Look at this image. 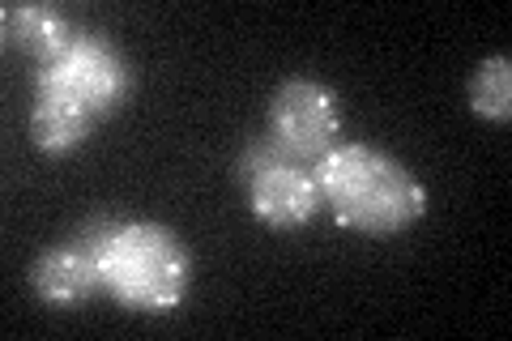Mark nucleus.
<instances>
[{"mask_svg": "<svg viewBox=\"0 0 512 341\" xmlns=\"http://www.w3.org/2000/svg\"><path fill=\"white\" fill-rule=\"evenodd\" d=\"M90 133H94V120L77 116V111L47 107V103L30 107V141L47 158H69L73 150H82L90 141Z\"/></svg>", "mask_w": 512, "mask_h": 341, "instance_id": "1a4fd4ad", "label": "nucleus"}, {"mask_svg": "<svg viewBox=\"0 0 512 341\" xmlns=\"http://www.w3.org/2000/svg\"><path fill=\"white\" fill-rule=\"evenodd\" d=\"M107 235V218L82 226L69 239L52 243L35 256L30 265V290L47 307H82L103 295V269H99V248Z\"/></svg>", "mask_w": 512, "mask_h": 341, "instance_id": "423d86ee", "label": "nucleus"}, {"mask_svg": "<svg viewBox=\"0 0 512 341\" xmlns=\"http://www.w3.org/2000/svg\"><path fill=\"white\" fill-rule=\"evenodd\" d=\"M103 295L128 312L167 316L188 299L192 286V252L184 239L163 222H107L103 248Z\"/></svg>", "mask_w": 512, "mask_h": 341, "instance_id": "f03ea898", "label": "nucleus"}, {"mask_svg": "<svg viewBox=\"0 0 512 341\" xmlns=\"http://www.w3.org/2000/svg\"><path fill=\"white\" fill-rule=\"evenodd\" d=\"M0 22H5V47L35 56V64L64 52L77 35V26L52 5H5Z\"/></svg>", "mask_w": 512, "mask_h": 341, "instance_id": "0eeeda50", "label": "nucleus"}, {"mask_svg": "<svg viewBox=\"0 0 512 341\" xmlns=\"http://www.w3.org/2000/svg\"><path fill=\"white\" fill-rule=\"evenodd\" d=\"M235 180L244 188V201L256 222H265L269 231H303L320 218V184L316 171L303 162L278 154L265 137L244 145V154L235 158Z\"/></svg>", "mask_w": 512, "mask_h": 341, "instance_id": "20e7f679", "label": "nucleus"}, {"mask_svg": "<svg viewBox=\"0 0 512 341\" xmlns=\"http://www.w3.org/2000/svg\"><path fill=\"white\" fill-rule=\"evenodd\" d=\"M466 107L487 124H508L512 120V60L487 56L466 81Z\"/></svg>", "mask_w": 512, "mask_h": 341, "instance_id": "6e6552de", "label": "nucleus"}, {"mask_svg": "<svg viewBox=\"0 0 512 341\" xmlns=\"http://www.w3.org/2000/svg\"><path fill=\"white\" fill-rule=\"evenodd\" d=\"M128 90H133L128 56L103 30H82V26H77L73 43L52 60H43L35 73V103L77 111V116L94 124L107 120L111 111H120Z\"/></svg>", "mask_w": 512, "mask_h": 341, "instance_id": "7ed1b4c3", "label": "nucleus"}, {"mask_svg": "<svg viewBox=\"0 0 512 341\" xmlns=\"http://www.w3.org/2000/svg\"><path fill=\"white\" fill-rule=\"evenodd\" d=\"M342 99L338 90L316 77H286L269 94L265 107V141L278 154L316 167L333 145H342Z\"/></svg>", "mask_w": 512, "mask_h": 341, "instance_id": "39448f33", "label": "nucleus"}, {"mask_svg": "<svg viewBox=\"0 0 512 341\" xmlns=\"http://www.w3.org/2000/svg\"><path fill=\"white\" fill-rule=\"evenodd\" d=\"M312 171L333 222L355 235L389 239L427 214V184L380 145L342 141Z\"/></svg>", "mask_w": 512, "mask_h": 341, "instance_id": "f257e3e1", "label": "nucleus"}]
</instances>
